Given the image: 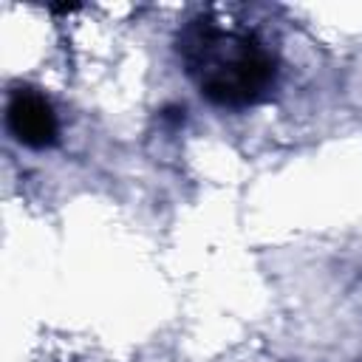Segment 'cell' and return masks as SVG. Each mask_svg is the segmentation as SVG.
<instances>
[{"mask_svg": "<svg viewBox=\"0 0 362 362\" xmlns=\"http://www.w3.org/2000/svg\"><path fill=\"white\" fill-rule=\"evenodd\" d=\"M173 51L184 76L212 107L249 110L272 102L280 88V54L246 20L198 11L175 28Z\"/></svg>", "mask_w": 362, "mask_h": 362, "instance_id": "cell-1", "label": "cell"}, {"mask_svg": "<svg viewBox=\"0 0 362 362\" xmlns=\"http://www.w3.org/2000/svg\"><path fill=\"white\" fill-rule=\"evenodd\" d=\"M6 130L28 150H51L59 144L57 107L40 88L14 85L6 96Z\"/></svg>", "mask_w": 362, "mask_h": 362, "instance_id": "cell-2", "label": "cell"}]
</instances>
